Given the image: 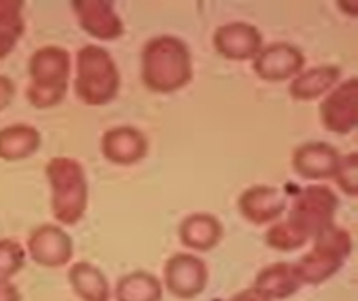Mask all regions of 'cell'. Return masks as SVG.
<instances>
[{
	"instance_id": "484cf974",
	"label": "cell",
	"mask_w": 358,
	"mask_h": 301,
	"mask_svg": "<svg viewBox=\"0 0 358 301\" xmlns=\"http://www.w3.org/2000/svg\"><path fill=\"white\" fill-rule=\"evenodd\" d=\"M20 36H16L14 31H8V29L0 28V61L6 59L14 51L16 43H18Z\"/></svg>"
},
{
	"instance_id": "277c9868",
	"label": "cell",
	"mask_w": 358,
	"mask_h": 301,
	"mask_svg": "<svg viewBox=\"0 0 358 301\" xmlns=\"http://www.w3.org/2000/svg\"><path fill=\"white\" fill-rule=\"evenodd\" d=\"M29 87L26 98L34 108L49 110L59 106L69 92L71 53L61 45H45L34 51L28 63Z\"/></svg>"
},
{
	"instance_id": "30bf717a",
	"label": "cell",
	"mask_w": 358,
	"mask_h": 301,
	"mask_svg": "<svg viewBox=\"0 0 358 301\" xmlns=\"http://www.w3.org/2000/svg\"><path fill=\"white\" fill-rule=\"evenodd\" d=\"M306 67V57L301 49L288 41H276L259 51L252 59L255 75L266 82H284L300 75Z\"/></svg>"
},
{
	"instance_id": "4fadbf2b",
	"label": "cell",
	"mask_w": 358,
	"mask_h": 301,
	"mask_svg": "<svg viewBox=\"0 0 358 301\" xmlns=\"http://www.w3.org/2000/svg\"><path fill=\"white\" fill-rule=\"evenodd\" d=\"M213 49L229 61H249L262 49V34L247 22H229L213 31Z\"/></svg>"
},
{
	"instance_id": "7c38bea8",
	"label": "cell",
	"mask_w": 358,
	"mask_h": 301,
	"mask_svg": "<svg viewBox=\"0 0 358 301\" xmlns=\"http://www.w3.org/2000/svg\"><path fill=\"white\" fill-rule=\"evenodd\" d=\"M237 207L249 223L272 225L288 210V198L276 186L257 184L239 196Z\"/></svg>"
},
{
	"instance_id": "44dd1931",
	"label": "cell",
	"mask_w": 358,
	"mask_h": 301,
	"mask_svg": "<svg viewBox=\"0 0 358 301\" xmlns=\"http://www.w3.org/2000/svg\"><path fill=\"white\" fill-rule=\"evenodd\" d=\"M114 298L116 301H161L163 282L155 274L136 270L117 280Z\"/></svg>"
},
{
	"instance_id": "ba28073f",
	"label": "cell",
	"mask_w": 358,
	"mask_h": 301,
	"mask_svg": "<svg viewBox=\"0 0 358 301\" xmlns=\"http://www.w3.org/2000/svg\"><path fill=\"white\" fill-rule=\"evenodd\" d=\"M165 288L178 300H194L206 290L210 272L200 256L176 253L165 263Z\"/></svg>"
},
{
	"instance_id": "83f0119b",
	"label": "cell",
	"mask_w": 358,
	"mask_h": 301,
	"mask_svg": "<svg viewBox=\"0 0 358 301\" xmlns=\"http://www.w3.org/2000/svg\"><path fill=\"white\" fill-rule=\"evenodd\" d=\"M227 301H268L264 295L257 292L255 288H247V290H243V292L235 293L233 298H229Z\"/></svg>"
},
{
	"instance_id": "d4e9b609",
	"label": "cell",
	"mask_w": 358,
	"mask_h": 301,
	"mask_svg": "<svg viewBox=\"0 0 358 301\" xmlns=\"http://www.w3.org/2000/svg\"><path fill=\"white\" fill-rule=\"evenodd\" d=\"M16 96V85L6 75H0V112H4Z\"/></svg>"
},
{
	"instance_id": "8fae6325",
	"label": "cell",
	"mask_w": 358,
	"mask_h": 301,
	"mask_svg": "<svg viewBox=\"0 0 358 301\" xmlns=\"http://www.w3.org/2000/svg\"><path fill=\"white\" fill-rule=\"evenodd\" d=\"M71 8L77 16L80 29L90 38L114 41L124 36V22L112 0H73Z\"/></svg>"
},
{
	"instance_id": "7a4b0ae2",
	"label": "cell",
	"mask_w": 358,
	"mask_h": 301,
	"mask_svg": "<svg viewBox=\"0 0 358 301\" xmlns=\"http://www.w3.org/2000/svg\"><path fill=\"white\" fill-rule=\"evenodd\" d=\"M194 77L192 53L176 36L149 39L141 53L143 85L159 94H171L190 85Z\"/></svg>"
},
{
	"instance_id": "cb8c5ba5",
	"label": "cell",
	"mask_w": 358,
	"mask_h": 301,
	"mask_svg": "<svg viewBox=\"0 0 358 301\" xmlns=\"http://www.w3.org/2000/svg\"><path fill=\"white\" fill-rule=\"evenodd\" d=\"M24 0H0V28L14 31L16 36L22 38V34L26 31V24H24Z\"/></svg>"
},
{
	"instance_id": "e0dca14e",
	"label": "cell",
	"mask_w": 358,
	"mask_h": 301,
	"mask_svg": "<svg viewBox=\"0 0 358 301\" xmlns=\"http://www.w3.org/2000/svg\"><path fill=\"white\" fill-rule=\"evenodd\" d=\"M180 243L196 253H208L217 247L223 237L222 221L212 214H192L184 217L178 227Z\"/></svg>"
},
{
	"instance_id": "9c48e42d",
	"label": "cell",
	"mask_w": 358,
	"mask_h": 301,
	"mask_svg": "<svg viewBox=\"0 0 358 301\" xmlns=\"http://www.w3.org/2000/svg\"><path fill=\"white\" fill-rule=\"evenodd\" d=\"M75 253V244L69 233L59 225H39L28 237L26 254L43 268L67 266Z\"/></svg>"
},
{
	"instance_id": "9a60e30c",
	"label": "cell",
	"mask_w": 358,
	"mask_h": 301,
	"mask_svg": "<svg viewBox=\"0 0 358 301\" xmlns=\"http://www.w3.org/2000/svg\"><path fill=\"white\" fill-rule=\"evenodd\" d=\"M339 151L325 141H310L300 145L292 155V166L296 175L308 180L333 178L339 168Z\"/></svg>"
},
{
	"instance_id": "2e32d148",
	"label": "cell",
	"mask_w": 358,
	"mask_h": 301,
	"mask_svg": "<svg viewBox=\"0 0 358 301\" xmlns=\"http://www.w3.org/2000/svg\"><path fill=\"white\" fill-rule=\"evenodd\" d=\"M252 288L268 301H282L298 293L301 280L292 263H274L257 274Z\"/></svg>"
},
{
	"instance_id": "5b68a950",
	"label": "cell",
	"mask_w": 358,
	"mask_h": 301,
	"mask_svg": "<svg viewBox=\"0 0 358 301\" xmlns=\"http://www.w3.org/2000/svg\"><path fill=\"white\" fill-rule=\"evenodd\" d=\"M122 77L114 57L100 45H85L77 53V73L73 88L87 106H106L120 92Z\"/></svg>"
},
{
	"instance_id": "52a82bcc",
	"label": "cell",
	"mask_w": 358,
	"mask_h": 301,
	"mask_svg": "<svg viewBox=\"0 0 358 301\" xmlns=\"http://www.w3.org/2000/svg\"><path fill=\"white\" fill-rule=\"evenodd\" d=\"M321 126L331 133L349 135L358 127V78L350 77L339 82L321 100Z\"/></svg>"
},
{
	"instance_id": "603a6c76",
	"label": "cell",
	"mask_w": 358,
	"mask_h": 301,
	"mask_svg": "<svg viewBox=\"0 0 358 301\" xmlns=\"http://www.w3.org/2000/svg\"><path fill=\"white\" fill-rule=\"evenodd\" d=\"M333 180L337 182L341 192L347 196L357 198L358 196V153H349V155L341 156L339 168L333 176Z\"/></svg>"
},
{
	"instance_id": "3957f363",
	"label": "cell",
	"mask_w": 358,
	"mask_h": 301,
	"mask_svg": "<svg viewBox=\"0 0 358 301\" xmlns=\"http://www.w3.org/2000/svg\"><path fill=\"white\" fill-rule=\"evenodd\" d=\"M51 188V214L61 225H77L88 207V180L85 166L71 156H53L45 165Z\"/></svg>"
},
{
	"instance_id": "5bb4252c",
	"label": "cell",
	"mask_w": 358,
	"mask_h": 301,
	"mask_svg": "<svg viewBox=\"0 0 358 301\" xmlns=\"http://www.w3.org/2000/svg\"><path fill=\"white\" fill-rule=\"evenodd\" d=\"M100 151L112 165L131 166L145 159L149 153V143L143 131H139L137 127L120 126L108 129L102 135Z\"/></svg>"
},
{
	"instance_id": "8992f818",
	"label": "cell",
	"mask_w": 358,
	"mask_h": 301,
	"mask_svg": "<svg viewBox=\"0 0 358 301\" xmlns=\"http://www.w3.org/2000/svg\"><path fill=\"white\" fill-rule=\"evenodd\" d=\"M311 249L294 263L301 286H320L331 280L343 268L352 253V239L349 231L337 225L327 227L311 241Z\"/></svg>"
},
{
	"instance_id": "6da1fadb",
	"label": "cell",
	"mask_w": 358,
	"mask_h": 301,
	"mask_svg": "<svg viewBox=\"0 0 358 301\" xmlns=\"http://www.w3.org/2000/svg\"><path fill=\"white\" fill-rule=\"evenodd\" d=\"M339 198L325 184L306 186L294 198L288 217L274 221L264 235L266 244L278 253H294L335 225Z\"/></svg>"
},
{
	"instance_id": "ffe728a7",
	"label": "cell",
	"mask_w": 358,
	"mask_h": 301,
	"mask_svg": "<svg viewBox=\"0 0 358 301\" xmlns=\"http://www.w3.org/2000/svg\"><path fill=\"white\" fill-rule=\"evenodd\" d=\"M67 280L83 301H110V284L94 264L75 263L67 272Z\"/></svg>"
},
{
	"instance_id": "d6986e66",
	"label": "cell",
	"mask_w": 358,
	"mask_h": 301,
	"mask_svg": "<svg viewBox=\"0 0 358 301\" xmlns=\"http://www.w3.org/2000/svg\"><path fill=\"white\" fill-rule=\"evenodd\" d=\"M41 147V133L29 124H14L0 129V159L18 163L34 156Z\"/></svg>"
},
{
	"instance_id": "ac0fdd59",
	"label": "cell",
	"mask_w": 358,
	"mask_h": 301,
	"mask_svg": "<svg viewBox=\"0 0 358 301\" xmlns=\"http://www.w3.org/2000/svg\"><path fill=\"white\" fill-rule=\"evenodd\" d=\"M341 80V67L337 65H317L308 71H301L300 75L290 80L288 92L298 102H311L323 94H327L331 88H335Z\"/></svg>"
},
{
	"instance_id": "4316f807",
	"label": "cell",
	"mask_w": 358,
	"mask_h": 301,
	"mask_svg": "<svg viewBox=\"0 0 358 301\" xmlns=\"http://www.w3.org/2000/svg\"><path fill=\"white\" fill-rule=\"evenodd\" d=\"M0 301H22V293L12 282H0Z\"/></svg>"
},
{
	"instance_id": "7402d4cb",
	"label": "cell",
	"mask_w": 358,
	"mask_h": 301,
	"mask_svg": "<svg viewBox=\"0 0 358 301\" xmlns=\"http://www.w3.org/2000/svg\"><path fill=\"white\" fill-rule=\"evenodd\" d=\"M26 256L16 239H0V282H10L26 266Z\"/></svg>"
}]
</instances>
